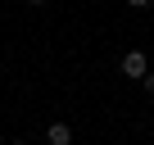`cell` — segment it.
I'll return each instance as SVG.
<instances>
[{
  "label": "cell",
  "instance_id": "6da1fadb",
  "mask_svg": "<svg viewBox=\"0 0 154 145\" xmlns=\"http://www.w3.org/2000/svg\"><path fill=\"white\" fill-rule=\"evenodd\" d=\"M145 72H149V59H145L140 50H127V54H122V77H131V82H145Z\"/></svg>",
  "mask_w": 154,
  "mask_h": 145
},
{
  "label": "cell",
  "instance_id": "277c9868",
  "mask_svg": "<svg viewBox=\"0 0 154 145\" xmlns=\"http://www.w3.org/2000/svg\"><path fill=\"white\" fill-rule=\"evenodd\" d=\"M14 145H27V140H14Z\"/></svg>",
  "mask_w": 154,
  "mask_h": 145
},
{
  "label": "cell",
  "instance_id": "3957f363",
  "mask_svg": "<svg viewBox=\"0 0 154 145\" xmlns=\"http://www.w3.org/2000/svg\"><path fill=\"white\" fill-rule=\"evenodd\" d=\"M140 86H145V91L154 95V72H145V82H140Z\"/></svg>",
  "mask_w": 154,
  "mask_h": 145
},
{
  "label": "cell",
  "instance_id": "7a4b0ae2",
  "mask_svg": "<svg viewBox=\"0 0 154 145\" xmlns=\"http://www.w3.org/2000/svg\"><path fill=\"white\" fill-rule=\"evenodd\" d=\"M45 145H72V127H68V122H50Z\"/></svg>",
  "mask_w": 154,
  "mask_h": 145
}]
</instances>
